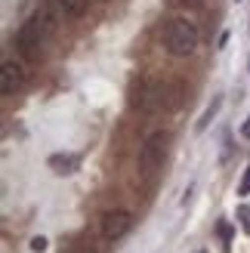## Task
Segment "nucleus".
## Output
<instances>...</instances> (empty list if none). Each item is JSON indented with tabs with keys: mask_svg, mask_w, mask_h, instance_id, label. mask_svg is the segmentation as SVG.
<instances>
[{
	"mask_svg": "<svg viewBox=\"0 0 250 253\" xmlns=\"http://www.w3.org/2000/svg\"><path fill=\"white\" fill-rule=\"evenodd\" d=\"M49 31H53V25H49V19L43 16V12L31 16L28 22L22 25V31H19V49H22V56L31 59V62L41 59V53H43V41L49 37Z\"/></svg>",
	"mask_w": 250,
	"mask_h": 253,
	"instance_id": "nucleus-1",
	"label": "nucleus"
},
{
	"mask_svg": "<svg viewBox=\"0 0 250 253\" xmlns=\"http://www.w3.org/2000/svg\"><path fill=\"white\" fill-rule=\"evenodd\" d=\"M164 46L170 56H192L198 46V28L189 19H173L164 31Z\"/></svg>",
	"mask_w": 250,
	"mask_h": 253,
	"instance_id": "nucleus-2",
	"label": "nucleus"
},
{
	"mask_svg": "<svg viewBox=\"0 0 250 253\" xmlns=\"http://www.w3.org/2000/svg\"><path fill=\"white\" fill-rule=\"evenodd\" d=\"M167 142H170L167 133H152V136L145 139V145H142V151H139V173L145 176V179L161 170L164 155H167Z\"/></svg>",
	"mask_w": 250,
	"mask_h": 253,
	"instance_id": "nucleus-3",
	"label": "nucleus"
},
{
	"mask_svg": "<svg viewBox=\"0 0 250 253\" xmlns=\"http://www.w3.org/2000/svg\"><path fill=\"white\" fill-rule=\"evenodd\" d=\"M130 225H133V216L127 210H111L102 216V238L105 241H118V238L130 232Z\"/></svg>",
	"mask_w": 250,
	"mask_h": 253,
	"instance_id": "nucleus-4",
	"label": "nucleus"
},
{
	"mask_svg": "<svg viewBox=\"0 0 250 253\" xmlns=\"http://www.w3.org/2000/svg\"><path fill=\"white\" fill-rule=\"evenodd\" d=\"M22 84V68L16 62H3V71H0V93L3 96H12Z\"/></svg>",
	"mask_w": 250,
	"mask_h": 253,
	"instance_id": "nucleus-5",
	"label": "nucleus"
},
{
	"mask_svg": "<svg viewBox=\"0 0 250 253\" xmlns=\"http://www.w3.org/2000/svg\"><path fill=\"white\" fill-rule=\"evenodd\" d=\"M78 158H74V155H53V158H49V167H53L59 176H68V173H74V170H78Z\"/></svg>",
	"mask_w": 250,
	"mask_h": 253,
	"instance_id": "nucleus-6",
	"label": "nucleus"
},
{
	"mask_svg": "<svg viewBox=\"0 0 250 253\" xmlns=\"http://www.w3.org/2000/svg\"><path fill=\"white\" fill-rule=\"evenodd\" d=\"M53 3L62 9V16H68V19H81L86 12V0H53Z\"/></svg>",
	"mask_w": 250,
	"mask_h": 253,
	"instance_id": "nucleus-7",
	"label": "nucleus"
},
{
	"mask_svg": "<svg viewBox=\"0 0 250 253\" xmlns=\"http://www.w3.org/2000/svg\"><path fill=\"white\" fill-rule=\"evenodd\" d=\"M219 105H222V99L216 96V99H213V102H210V105H207V111H204V115H201V121H198V126H195V130H198V133H201V130H207V124H210V118H213V115H216V111H219Z\"/></svg>",
	"mask_w": 250,
	"mask_h": 253,
	"instance_id": "nucleus-8",
	"label": "nucleus"
},
{
	"mask_svg": "<svg viewBox=\"0 0 250 253\" xmlns=\"http://www.w3.org/2000/svg\"><path fill=\"white\" fill-rule=\"evenodd\" d=\"M46 250V238H31V253H43Z\"/></svg>",
	"mask_w": 250,
	"mask_h": 253,
	"instance_id": "nucleus-9",
	"label": "nucleus"
},
{
	"mask_svg": "<svg viewBox=\"0 0 250 253\" xmlns=\"http://www.w3.org/2000/svg\"><path fill=\"white\" fill-rule=\"evenodd\" d=\"M238 219L244 222V229L250 232V207H241V210H238Z\"/></svg>",
	"mask_w": 250,
	"mask_h": 253,
	"instance_id": "nucleus-10",
	"label": "nucleus"
},
{
	"mask_svg": "<svg viewBox=\"0 0 250 253\" xmlns=\"http://www.w3.org/2000/svg\"><path fill=\"white\" fill-rule=\"evenodd\" d=\"M247 192H250V167H247L244 179H241V185H238V195H247Z\"/></svg>",
	"mask_w": 250,
	"mask_h": 253,
	"instance_id": "nucleus-11",
	"label": "nucleus"
},
{
	"mask_svg": "<svg viewBox=\"0 0 250 253\" xmlns=\"http://www.w3.org/2000/svg\"><path fill=\"white\" fill-rule=\"evenodd\" d=\"M189 6H204V0H185Z\"/></svg>",
	"mask_w": 250,
	"mask_h": 253,
	"instance_id": "nucleus-12",
	"label": "nucleus"
},
{
	"mask_svg": "<svg viewBox=\"0 0 250 253\" xmlns=\"http://www.w3.org/2000/svg\"><path fill=\"white\" fill-rule=\"evenodd\" d=\"M244 133H250V118H247V124H244Z\"/></svg>",
	"mask_w": 250,
	"mask_h": 253,
	"instance_id": "nucleus-13",
	"label": "nucleus"
}]
</instances>
